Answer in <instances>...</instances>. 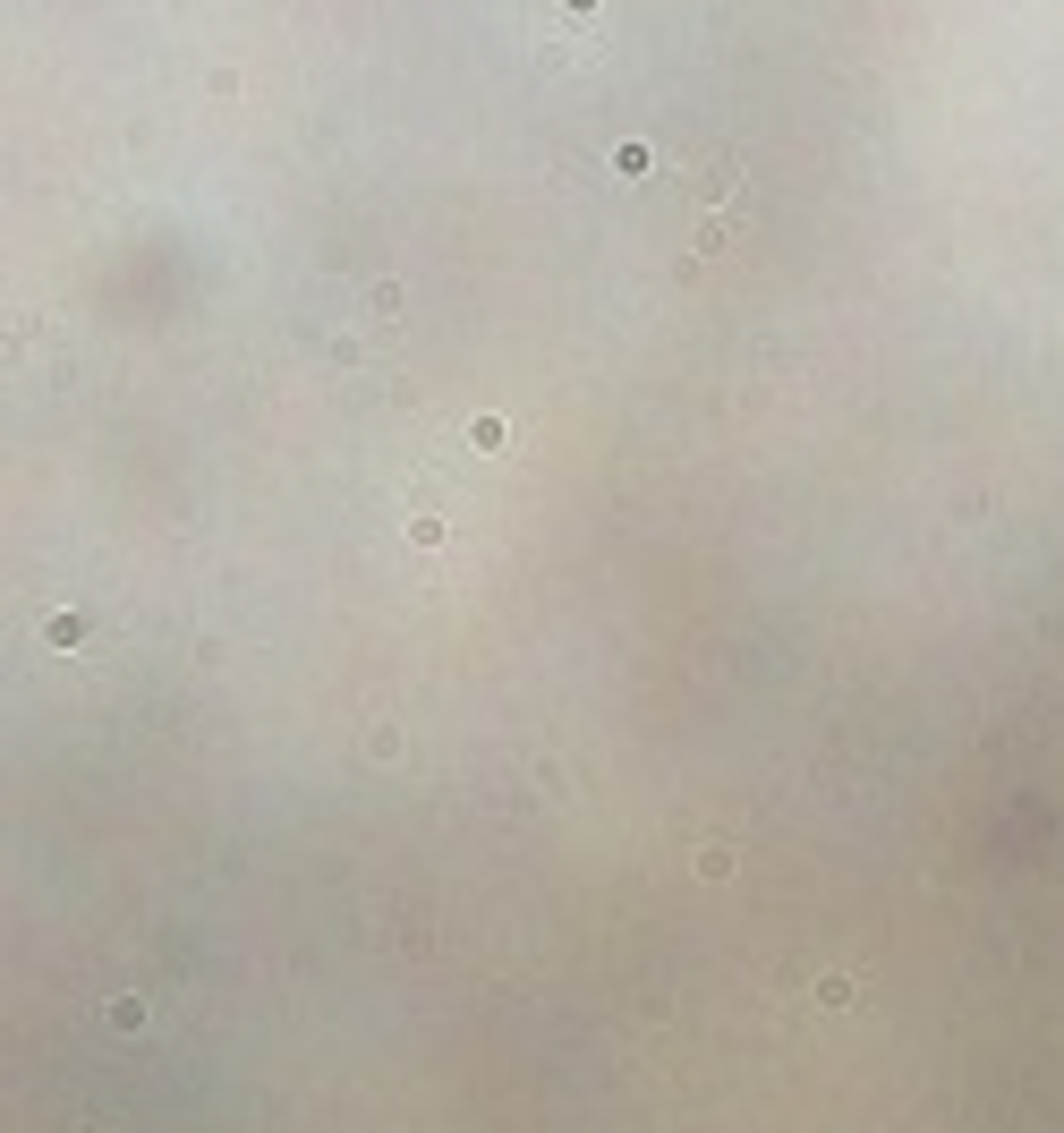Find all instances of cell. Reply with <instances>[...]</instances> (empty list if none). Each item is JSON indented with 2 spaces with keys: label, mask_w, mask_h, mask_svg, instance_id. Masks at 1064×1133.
<instances>
[{
  "label": "cell",
  "mask_w": 1064,
  "mask_h": 1133,
  "mask_svg": "<svg viewBox=\"0 0 1064 1133\" xmlns=\"http://www.w3.org/2000/svg\"><path fill=\"white\" fill-rule=\"evenodd\" d=\"M112 1031H146V1005H137V997H112Z\"/></svg>",
  "instance_id": "obj_1"
},
{
  "label": "cell",
  "mask_w": 1064,
  "mask_h": 1133,
  "mask_svg": "<svg viewBox=\"0 0 1064 1133\" xmlns=\"http://www.w3.org/2000/svg\"><path fill=\"white\" fill-rule=\"evenodd\" d=\"M852 997H860V980H843V971H835V980H818V1005H852Z\"/></svg>",
  "instance_id": "obj_2"
}]
</instances>
